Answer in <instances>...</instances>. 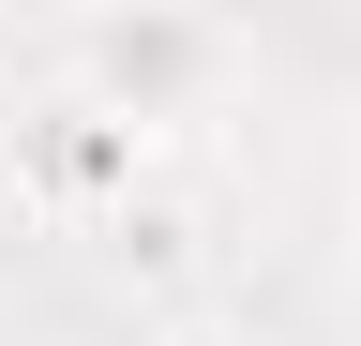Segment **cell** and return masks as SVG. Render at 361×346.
<instances>
[{
	"label": "cell",
	"mask_w": 361,
	"mask_h": 346,
	"mask_svg": "<svg viewBox=\"0 0 361 346\" xmlns=\"http://www.w3.org/2000/svg\"><path fill=\"white\" fill-rule=\"evenodd\" d=\"M226 75H241V30L226 16H151V0H135V16H75L90 121H135V136H151V121H180L196 91H226Z\"/></svg>",
	"instance_id": "obj_1"
},
{
	"label": "cell",
	"mask_w": 361,
	"mask_h": 346,
	"mask_svg": "<svg viewBox=\"0 0 361 346\" xmlns=\"http://www.w3.org/2000/svg\"><path fill=\"white\" fill-rule=\"evenodd\" d=\"M166 346H226V331H166Z\"/></svg>",
	"instance_id": "obj_2"
}]
</instances>
